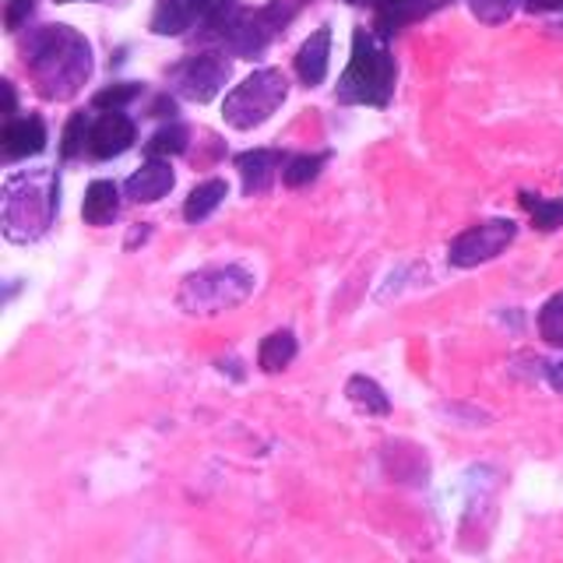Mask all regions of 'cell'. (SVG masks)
Masks as SVG:
<instances>
[{"mask_svg":"<svg viewBox=\"0 0 563 563\" xmlns=\"http://www.w3.org/2000/svg\"><path fill=\"white\" fill-rule=\"evenodd\" d=\"M25 67L46 99H75L92 75V46L70 25H43L25 43Z\"/></svg>","mask_w":563,"mask_h":563,"instance_id":"1","label":"cell"},{"mask_svg":"<svg viewBox=\"0 0 563 563\" xmlns=\"http://www.w3.org/2000/svg\"><path fill=\"white\" fill-rule=\"evenodd\" d=\"M398 67L387 40L380 32L356 29L352 32V57L339 81V102L345 106H387L395 96Z\"/></svg>","mask_w":563,"mask_h":563,"instance_id":"2","label":"cell"},{"mask_svg":"<svg viewBox=\"0 0 563 563\" xmlns=\"http://www.w3.org/2000/svg\"><path fill=\"white\" fill-rule=\"evenodd\" d=\"M57 173L53 169H32L8 176L4 187V236L11 243H32L40 240L53 216H57Z\"/></svg>","mask_w":563,"mask_h":563,"instance_id":"3","label":"cell"},{"mask_svg":"<svg viewBox=\"0 0 563 563\" xmlns=\"http://www.w3.org/2000/svg\"><path fill=\"white\" fill-rule=\"evenodd\" d=\"M251 292H254V275L240 268V264H225V268H205L187 275L176 303L187 313L216 317L229 307H240Z\"/></svg>","mask_w":563,"mask_h":563,"instance_id":"4","label":"cell"},{"mask_svg":"<svg viewBox=\"0 0 563 563\" xmlns=\"http://www.w3.org/2000/svg\"><path fill=\"white\" fill-rule=\"evenodd\" d=\"M289 96V81L275 67H261L251 78H243L222 102V120L236 131H254L264 120H272L275 110Z\"/></svg>","mask_w":563,"mask_h":563,"instance_id":"5","label":"cell"},{"mask_svg":"<svg viewBox=\"0 0 563 563\" xmlns=\"http://www.w3.org/2000/svg\"><path fill=\"white\" fill-rule=\"evenodd\" d=\"M518 225L510 219H489L465 229L462 236H454V243L448 246V261L454 268H475V264H486L497 254H504V246L515 240Z\"/></svg>","mask_w":563,"mask_h":563,"instance_id":"6","label":"cell"},{"mask_svg":"<svg viewBox=\"0 0 563 563\" xmlns=\"http://www.w3.org/2000/svg\"><path fill=\"white\" fill-rule=\"evenodd\" d=\"M229 81V64L219 53H198L176 67V92L190 102H211Z\"/></svg>","mask_w":563,"mask_h":563,"instance_id":"7","label":"cell"},{"mask_svg":"<svg viewBox=\"0 0 563 563\" xmlns=\"http://www.w3.org/2000/svg\"><path fill=\"white\" fill-rule=\"evenodd\" d=\"M134 120L128 113H102L99 120H92V137H88V152L96 158H117L134 145Z\"/></svg>","mask_w":563,"mask_h":563,"instance_id":"8","label":"cell"},{"mask_svg":"<svg viewBox=\"0 0 563 563\" xmlns=\"http://www.w3.org/2000/svg\"><path fill=\"white\" fill-rule=\"evenodd\" d=\"M176 176H173V166L169 158H148L145 166H141L137 173L128 176V184H123V190H128V198L137 201V205H152L158 198H166V194L173 190Z\"/></svg>","mask_w":563,"mask_h":563,"instance_id":"9","label":"cell"},{"mask_svg":"<svg viewBox=\"0 0 563 563\" xmlns=\"http://www.w3.org/2000/svg\"><path fill=\"white\" fill-rule=\"evenodd\" d=\"M4 155L8 158H29V155H40L46 148V123L40 117H14L8 120L4 134Z\"/></svg>","mask_w":563,"mask_h":563,"instance_id":"10","label":"cell"},{"mask_svg":"<svg viewBox=\"0 0 563 563\" xmlns=\"http://www.w3.org/2000/svg\"><path fill=\"white\" fill-rule=\"evenodd\" d=\"M282 166H286V158H282L278 152H272V148H254V152L236 155V169L243 176V190L251 194V198L272 187L275 169H282Z\"/></svg>","mask_w":563,"mask_h":563,"instance_id":"11","label":"cell"},{"mask_svg":"<svg viewBox=\"0 0 563 563\" xmlns=\"http://www.w3.org/2000/svg\"><path fill=\"white\" fill-rule=\"evenodd\" d=\"M328 57H331V29H317L310 40L296 53V75L307 88L321 85L328 78Z\"/></svg>","mask_w":563,"mask_h":563,"instance_id":"12","label":"cell"},{"mask_svg":"<svg viewBox=\"0 0 563 563\" xmlns=\"http://www.w3.org/2000/svg\"><path fill=\"white\" fill-rule=\"evenodd\" d=\"M120 211V190L113 180H96L88 184L85 201H81V219L88 225H110Z\"/></svg>","mask_w":563,"mask_h":563,"instance_id":"13","label":"cell"},{"mask_svg":"<svg viewBox=\"0 0 563 563\" xmlns=\"http://www.w3.org/2000/svg\"><path fill=\"white\" fill-rule=\"evenodd\" d=\"M374 4H377L374 29L384 35V40L387 35H395L401 25H409L430 11V0H374Z\"/></svg>","mask_w":563,"mask_h":563,"instance_id":"14","label":"cell"},{"mask_svg":"<svg viewBox=\"0 0 563 563\" xmlns=\"http://www.w3.org/2000/svg\"><path fill=\"white\" fill-rule=\"evenodd\" d=\"M345 395H349V401L356 405L360 412H366V416H387V412H391V401H387L384 387H380L377 380L363 377V374H356V377H352V380L345 384Z\"/></svg>","mask_w":563,"mask_h":563,"instance_id":"15","label":"cell"},{"mask_svg":"<svg viewBox=\"0 0 563 563\" xmlns=\"http://www.w3.org/2000/svg\"><path fill=\"white\" fill-rule=\"evenodd\" d=\"M225 198H229V184H225V180H205V184H198V187L190 190V198H187V205H184V219H187V222H201V219H208L211 211H216Z\"/></svg>","mask_w":563,"mask_h":563,"instance_id":"16","label":"cell"},{"mask_svg":"<svg viewBox=\"0 0 563 563\" xmlns=\"http://www.w3.org/2000/svg\"><path fill=\"white\" fill-rule=\"evenodd\" d=\"M292 360H296L292 331H272L268 339L261 342V349H257V363H261L264 374H278V369H286Z\"/></svg>","mask_w":563,"mask_h":563,"instance_id":"17","label":"cell"},{"mask_svg":"<svg viewBox=\"0 0 563 563\" xmlns=\"http://www.w3.org/2000/svg\"><path fill=\"white\" fill-rule=\"evenodd\" d=\"M194 14L187 0H158L155 14H152V32L155 35H180L184 29H190Z\"/></svg>","mask_w":563,"mask_h":563,"instance_id":"18","label":"cell"},{"mask_svg":"<svg viewBox=\"0 0 563 563\" xmlns=\"http://www.w3.org/2000/svg\"><path fill=\"white\" fill-rule=\"evenodd\" d=\"M328 163V155H289L286 166H282V180L286 187H307L310 180H317V173Z\"/></svg>","mask_w":563,"mask_h":563,"instance_id":"19","label":"cell"},{"mask_svg":"<svg viewBox=\"0 0 563 563\" xmlns=\"http://www.w3.org/2000/svg\"><path fill=\"white\" fill-rule=\"evenodd\" d=\"M187 128L184 123H169V128H163V131H155L152 137H148V145H145V152H148V158H169V155H180V152H187Z\"/></svg>","mask_w":563,"mask_h":563,"instance_id":"20","label":"cell"},{"mask_svg":"<svg viewBox=\"0 0 563 563\" xmlns=\"http://www.w3.org/2000/svg\"><path fill=\"white\" fill-rule=\"evenodd\" d=\"M521 205H525L528 216L536 219V225L545 229V233L556 229V225H563V201H550V198H539V194L521 190Z\"/></svg>","mask_w":563,"mask_h":563,"instance_id":"21","label":"cell"},{"mask_svg":"<svg viewBox=\"0 0 563 563\" xmlns=\"http://www.w3.org/2000/svg\"><path fill=\"white\" fill-rule=\"evenodd\" d=\"M88 137H92V120H88L85 113H75V117L67 120V128H64L60 155L64 158H78L88 148Z\"/></svg>","mask_w":563,"mask_h":563,"instance_id":"22","label":"cell"},{"mask_svg":"<svg viewBox=\"0 0 563 563\" xmlns=\"http://www.w3.org/2000/svg\"><path fill=\"white\" fill-rule=\"evenodd\" d=\"M187 4H190V14L205 25V32H219L225 18L236 11L233 0H187Z\"/></svg>","mask_w":563,"mask_h":563,"instance_id":"23","label":"cell"},{"mask_svg":"<svg viewBox=\"0 0 563 563\" xmlns=\"http://www.w3.org/2000/svg\"><path fill=\"white\" fill-rule=\"evenodd\" d=\"M137 96H141L137 81H120V85H110V88H102V92H96L92 106L102 113H113V110H123V106H131Z\"/></svg>","mask_w":563,"mask_h":563,"instance_id":"24","label":"cell"},{"mask_svg":"<svg viewBox=\"0 0 563 563\" xmlns=\"http://www.w3.org/2000/svg\"><path fill=\"white\" fill-rule=\"evenodd\" d=\"M539 334L550 345H563V292L545 299V307L539 310Z\"/></svg>","mask_w":563,"mask_h":563,"instance_id":"25","label":"cell"},{"mask_svg":"<svg viewBox=\"0 0 563 563\" xmlns=\"http://www.w3.org/2000/svg\"><path fill=\"white\" fill-rule=\"evenodd\" d=\"M468 4H472V14L486 25H500L510 18V11H515V0H468Z\"/></svg>","mask_w":563,"mask_h":563,"instance_id":"26","label":"cell"},{"mask_svg":"<svg viewBox=\"0 0 563 563\" xmlns=\"http://www.w3.org/2000/svg\"><path fill=\"white\" fill-rule=\"evenodd\" d=\"M32 11H35V0H8V4H4V25H8V32L22 29L32 18Z\"/></svg>","mask_w":563,"mask_h":563,"instance_id":"27","label":"cell"},{"mask_svg":"<svg viewBox=\"0 0 563 563\" xmlns=\"http://www.w3.org/2000/svg\"><path fill=\"white\" fill-rule=\"evenodd\" d=\"M545 377H550V387H553V391H563V360L545 366Z\"/></svg>","mask_w":563,"mask_h":563,"instance_id":"28","label":"cell"},{"mask_svg":"<svg viewBox=\"0 0 563 563\" xmlns=\"http://www.w3.org/2000/svg\"><path fill=\"white\" fill-rule=\"evenodd\" d=\"M4 113H8V120H14V88H11V81H4Z\"/></svg>","mask_w":563,"mask_h":563,"instance_id":"29","label":"cell"},{"mask_svg":"<svg viewBox=\"0 0 563 563\" xmlns=\"http://www.w3.org/2000/svg\"><path fill=\"white\" fill-rule=\"evenodd\" d=\"M57 4H75V0H57ZM88 4H113V0H88Z\"/></svg>","mask_w":563,"mask_h":563,"instance_id":"30","label":"cell"},{"mask_svg":"<svg viewBox=\"0 0 563 563\" xmlns=\"http://www.w3.org/2000/svg\"><path fill=\"white\" fill-rule=\"evenodd\" d=\"M345 4H366V0H345Z\"/></svg>","mask_w":563,"mask_h":563,"instance_id":"31","label":"cell"},{"mask_svg":"<svg viewBox=\"0 0 563 563\" xmlns=\"http://www.w3.org/2000/svg\"><path fill=\"white\" fill-rule=\"evenodd\" d=\"M556 8H560V11H563V0H556Z\"/></svg>","mask_w":563,"mask_h":563,"instance_id":"32","label":"cell"}]
</instances>
